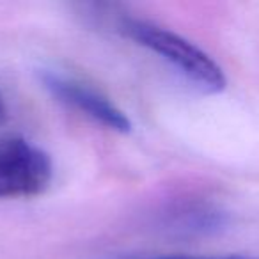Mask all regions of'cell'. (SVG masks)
<instances>
[{"label":"cell","instance_id":"1","mask_svg":"<svg viewBox=\"0 0 259 259\" xmlns=\"http://www.w3.org/2000/svg\"><path fill=\"white\" fill-rule=\"evenodd\" d=\"M117 30L146 50L160 55L201 93L217 94L226 89L227 78L215 59L174 30L126 15L119 18Z\"/></svg>","mask_w":259,"mask_h":259},{"label":"cell","instance_id":"2","mask_svg":"<svg viewBox=\"0 0 259 259\" xmlns=\"http://www.w3.org/2000/svg\"><path fill=\"white\" fill-rule=\"evenodd\" d=\"M52 176L54 165L47 151L23 137L0 139V201L41 195Z\"/></svg>","mask_w":259,"mask_h":259},{"label":"cell","instance_id":"3","mask_svg":"<svg viewBox=\"0 0 259 259\" xmlns=\"http://www.w3.org/2000/svg\"><path fill=\"white\" fill-rule=\"evenodd\" d=\"M41 82L55 100L75 108L96 124H101L117 134L132 132V121L124 114V110H121L110 98L105 96L96 87L82 82L76 76H68L55 69H43Z\"/></svg>","mask_w":259,"mask_h":259},{"label":"cell","instance_id":"4","mask_svg":"<svg viewBox=\"0 0 259 259\" xmlns=\"http://www.w3.org/2000/svg\"><path fill=\"white\" fill-rule=\"evenodd\" d=\"M158 259H255V257H243V255H163Z\"/></svg>","mask_w":259,"mask_h":259},{"label":"cell","instance_id":"5","mask_svg":"<svg viewBox=\"0 0 259 259\" xmlns=\"http://www.w3.org/2000/svg\"><path fill=\"white\" fill-rule=\"evenodd\" d=\"M4 117H6V103H4V96L0 93V122L4 121Z\"/></svg>","mask_w":259,"mask_h":259}]
</instances>
